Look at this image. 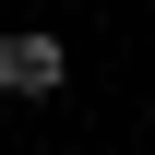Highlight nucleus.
<instances>
[{
  "label": "nucleus",
  "instance_id": "nucleus-1",
  "mask_svg": "<svg viewBox=\"0 0 155 155\" xmlns=\"http://www.w3.org/2000/svg\"><path fill=\"white\" fill-rule=\"evenodd\" d=\"M60 84H72V48L36 36V24H12V36H0V96H12V107H36V96H60Z\"/></svg>",
  "mask_w": 155,
  "mask_h": 155
}]
</instances>
